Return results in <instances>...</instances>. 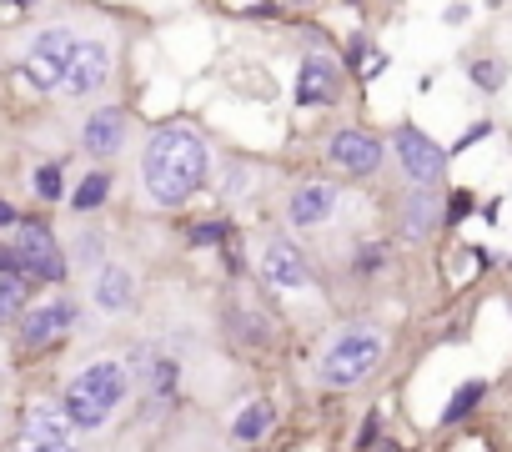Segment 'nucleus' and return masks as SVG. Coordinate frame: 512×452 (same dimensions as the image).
I'll return each instance as SVG.
<instances>
[{
  "mask_svg": "<svg viewBox=\"0 0 512 452\" xmlns=\"http://www.w3.org/2000/svg\"><path fill=\"white\" fill-rule=\"evenodd\" d=\"M221 327H226V337H231L236 347H246V352H262V347L277 342V327L267 322V312H256L251 302H226V307H221Z\"/></svg>",
  "mask_w": 512,
  "mask_h": 452,
  "instance_id": "nucleus-16",
  "label": "nucleus"
},
{
  "mask_svg": "<svg viewBox=\"0 0 512 452\" xmlns=\"http://www.w3.org/2000/svg\"><path fill=\"white\" fill-rule=\"evenodd\" d=\"M211 176V146L191 126H161L141 146V186L156 206H186Z\"/></svg>",
  "mask_w": 512,
  "mask_h": 452,
  "instance_id": "nucleus-1",
  "label": "nucleus"
},
{
  "mask_svg": "<svg viewBox=\"0 0 512 452\" xmlns=\"http://www.w3.org/2000/svg\"><path fill=\"white\" fill-rule=\"evenodd\" d=\"M342 206V191L332 181H302L292 196H287V221L297 226V232H317V226H327Z\"/></svg>",
  "mask_w": 512,
  "mask_h": 452,
  "instance_id": "nucleus-12",
  "label": "nucleus"
},
{
  "mask_svg": "<svg viewBox=\"0 0 512 452\" xmlns=\"http://www.w3.org/2000/svg\"><path fill=\"white\" fill-rule=\"evenodd\" d=\"M111 71H116V51H111V41H101V36H81V46H76V61H71V71H66L61 96H66V101H86V96L106 91Z\"/></svg>",
  "mask_w": 512,
  "mask_h": 452,
  "instance_id": "nucleus-10",
  "label": "nucleus"
},
{
  "mask_svg": "<svg viewBox=\"0 0 512 452\" xmlns=\"http://www.w3.org/2000/svg\"><path fill=\"white\" fill-rule=\"evenodd\" d=\"M377 427H382V412H367V427H362V437H357V452H367V447L377 442Z\"/></svg>",
  "mask_w": 512,
  "mask_h": 452,
  "instance_id": "nucleus-32",
  "label": "nucleus"
},
{
  "mask_svg": "<svg viewBox=\"0 0 512 452\" xmlns=\"http://www.w3.org/2000/svg\"><path fill=\"white\" fill-rule=\"evenodd\" d=\"M131 367H141V377H146V392L166 407V402H176V387H181V362L171 357V352H151V347H141V352H131Z\"/></svg>",
  "mask_w": 512,
  "mask_h": 452,
  "instance_id": "nucleus-18",
  "label": "nucleus"
},
{
  "mask_svg": "<svg viewBox=\"0 0 512 452\" xmlns=\"http://www.w3.org/2000/svg\"><path fill=\"white\" fill-rule=\"evenodd\" d=\"M256 272H262V282H267V287H277V292H307V287L317 282V272H312L307 252H302L292 237H277V232L262 242Z\"/></svg>",
  "mask_w": 512,
  "mask_h": 452,
  "instance_id": "nucleus-9",
  "label": "nucleus"
},
{
  "mask_svg": "<svg viewBox=\"0 0 512 452\" xmlns=\"http://www.w3.org/2000/svg\"><path fill=\"white\" fill-rule=\"evenodd\" d=\"M76 267H106V237L91 232V226H81V237H76Z\"/></svg>",
  "mask_w": 512,
  "mask_h": 452,
  "instance_id": "nucleus-25",
  "label": "nucleus"
},
{
  "mask_svg": "<svg viewBox=\"0 0 512 452\" xmlns=\"http://www.w3.org/2000/svg\"><path fill=\"white\" fill-rule=\"evenodd\" d=\"M392 151H397V166H402V176L412 186H437L447 176V161H452V151L437 146L432 136H422L417 126H397L392 131Z\"/></svg>",
  "mask_w": 512,
  "mask_h": 452,
  "instance_id": "nucleus-8",
  "label": "nucleus"
},
{
  "mask_svg": "<svg viewBox=\"0 0 512 452\" xmlns=\"http://www.w3.org/2000/svg\"><path fill=\"white\" fill-rule=\"evenodd\" d=\"M106 196H111V171H86V181L71 191V211H101L106 206Z\"/></svg>",
  "mask_w": 512,
  "mask_h": 452,
  "instance_id": "nucleus-22",
  "label": "nucleus"
},
{
  "mask_svg": "<svg viewBox=\"0 0 512 452\" xmlns=\"http://www.w3.org/2000/svg\"><path fill=\"white\" fill-rule=\"evenodd\" d=\"M487 136H492V121H477V126H467V131H462V141H457L452 151H467L472 141H487Z\"/></svg>",
  "mask_w": 512,
  "mask_h": 452,
  "instance_id": "nucleus-31",
  "label": "nucleus"
},
{
  "mask_svg": "<svg viewBox=\"0 0 512 452\" xmlns=\"http://www.w3.org/2000/svg\"><path fill=\"white\" fill-rule=\"evenodd\" d=\"M236 232H231V221H201L191 226V247H231Z\"/></svg>",
  "mask_w": 512,
  "mask_h": 452,
  "instance_id": "nucleus-26",
  "label": "nucleus"
},
{
  "mask_svg": "<svg viewBox=\"0 0 512 452\" xmlns=\"http://www.w3.org/2000/svg\"><path fill=\"white\" fill-rule=\"evenodd\" d=\"M382 357H387V332L372 322H352V327L332 332V342L317 362V382L327 392H352L382 367Z\"/></svg>",
  "mask_w": 512,
  "mask_h": 452,
  "instance_id": "nucleus-3",
  "label": "nucleus"
},
{
  "mask_svg": "<svg viewBox=\"0 0 512 452\" xmlns=\"http://www.w3.org/2000/svg\"><path fill=\"white\" fill-rule=\"evenodd\" d=\"M472 206H477V201H472V191H452V196H447V221H452V226H457V221H467V216H472Z\"/></svg>",
  "mask_w": 512,
  "mask_h": 452,
  "instance_id": "nucleus-30",
  "label": "nucleus"
},
{
  "mask_svg": "<svg viewBox=\"0 0 512 452\" xmlns=\"http://www.w3.org/2000/svg\"><path fill=\"white\" fill-rule=\"evenodd\" d=\"M121 146H126V111L121 106L91 111L86 126H81V151L96 156V161H111V156H121Z\"/></svg>",
  "mask_w": 512,
  "mask_h": 452,
  "instance_id": "nucleus-15",
  "label": "nucleus"
},
{
  "mask_svg": "<svg viewBox=\"0 0 512 452\" xmlns=\"http://www.w3.org/2000/svg\"><path fill=\"white\" fill-rule=\"evenodd\" d=\"M327 156H332V166L347 171V176H377L387 146H382L367 126H337L332 141H327Z\"/></svg>",
  "mask_w": 512,
  "mask_h": 452,
  "instance_id": "nucleus-11",
  "label": "nucleus"
},
{
  "mask_svg": "<svg viewBox=\"0 0 512 452\" xmlns=\"http://www.w3.org/2000/svg\"><path fill=\"white\" fill-rule=\"evenodd\" d=\"M272 422H277V407H272V402H246V407L231 417V437H236V442H262V437L272 432Z\"/></svg>",
  "mask_w": 512,
  "mask_h": 452,
  "instance_id": "nucleus-19",
  "label": "nucleus"
},
{
  "mask_svg": "<svg viewBox=\"0 0 512 452\" xmlns=\"http://www.w3.org/2000/svg\"><path fill=\"white\" fill-rule=\"evenodd\" d=\"M467 76H472L482 91H502V81H507V66H502V61H472V66H467Z\"/></svg>",
  "mask_w": 512,
  "mask_h": 452,
  "instance_id": "nucleus-28",
  "label": "nucleus"
},
{
  "mask_svg": "<svg viewBox=\"0 0 512 452\" xmlns=\"http://www.w3.org/2000/svg\"><path fill=\"white\" fill-rule=\"evenodd\" d=\"M76 322H81V307L71 297H51V302L31 307L16 322V347L21 352H46V347L66 342V332H76Z\"/></svg>",
  "mask_w": 512,
  "mask_h": 452,
  "instance_id": "nucleus-7",
  "label": "nucleus"
},
{
  "mask_svg": "<svg viewBox=\"0 0 512 452\" xmlns=\"http://www.w3.org/2000/svg\"><path fill=\"white\" fill-rule=\"evenodd\" d=\"M0 277H31V272H26V257H21L16 242H0Z\"/></svg>",
  "mask_w": 512,
  "mask_h": 452,
  "instance_id": "nucleus-29",
  "label": "nucleus"
},
{
  "mask_svg": "<svg viewBox=\"0 0 512 452\" xmlns=\"http://www.w3.org/2000/svg\"><path fill=\"white\" fill-rule=\"evenodd\" d=\"M387 262H392V247L387 242L352 247V277H377V272H387Z\"/></svg>",
  "mask_w": 512,
  "mask_h": 452,
  "instance_id": "nucleus-23",
  "label": "nucleus"
},
{
  "mask_svg": "<svg viewBox=\"0 0 512 452\" xmlns=\"http://www.w3.org/2000/svg\"><path fill=\"white\" fill-rule=\"evenodd\" d=\"M347 6H357V0H347Z\"/></svg>",
  "mask_w": 512,
  "mask_h": 452,
  "instance_id": "nucleus-36",
  "label": "nucleus"
},
{
  "mask_svg": "<svg viewBox=\"0 0 512 452\" xmlns=\"http://www.w3.org/2000/svg\"><path fill=\"white\" fill-rule=\"evenodd\" d=\"M0 226H11V232H16V226H21V211L6 201V196H0Z\"/></svg>",
  "mask_w": 512,
  "mask_h": 452,
  "instance_id": "nucleus-33",
  "label": "nucleus"
},
{
  "mask_svg": "<svg viewBox=\"0 0 512 452\" xmlns=\"http://www.w3.org/2000/svg\"><path fill=\"white\" fill-rule=\"evenodd\" d=\"M31 186H36L41 201H61V196H66V166H61V161L36 166V171H31Z\"/></svg>",
  "mask_w": 512,
  "mask_h": 452,
  "instance_id": "nucleus-24",
  "label": "nucleus"
},
{
  "mask_svg": "<svg viewBox=\"0 0 512 452\" xmlns=\"http://www.w3.org/2000/svg\"><path fill=\"white\" fill-rule=\"evenodd\" d=\"M507 302H512V297H507Z\"/></svg>",
  "mask_w": 512,
  "mask_h": 452,
  "instance_id": "nucleus-37",
  "label": "nucleus"
},
{
  "mask_svg": "<svg viewBox=\"0 0 512 452\" xmlns=\"http://www.w3.org/2000/svg\"><path fill=\"white\" fill-rule=\"evenodd\" d=\"M297 101L302 106H337L342 101V71L332 56L312 51L302 56V71H297Z\"/></svg>",
  "mask_w": 512,
  "mask_h": 452,
  "instance_id": "nucleus-14",
  "label": "nucleus"
},
{
  "mask_svg": "<svg viewBox=\"0 0 512 452\" xmlns=\"http://www.w3.org/2000/svg\"><path fill=\"white\" fill-rule=\"evenodd\" d=\"M482 397H487V382L482 377H467L452 397H447V407H442V427H457V422H467L477 407H482Z\"/></svg>",
  "mask_w": 512,
  "mask_h": 452,
  "instance_id": "nucleus-20",
  "label": "nucleus"
},
{
  "mask_svg": "<svg viewBox=\"0 0 512 452\" xmlns=\"http://www.w3.org/2000/svg\"><path fill=\"white\" fill-rule=\"evenodd\" d=\"M16 6H36V0H16Z\"/></svg>",
  "mask_w": 512,
  "mask_h": 452,
  "instance_id": "nucleus-35",
  "label": "nucleus"
},
{
  "mask_svg": "<svg viewBox=\"0 0 512 452\" xmlns=\"http://www.w3.org/2000/svg\"><path fill=\"white\" fill-rule=\"evenodd\" d=\"M76 46H81V31H71V26H41V31L26 36V46H21V76H26L36 91L61 96L66 71H71V61H76Z\"/></svg>",
  "mask_w": 512,
  "mask_h": 452,
  "instance_id": "nucleus-4",
  "label": "nucleus"
},
{
  "mask_svg": "<svg viewBox=\"0 0 512 452\" xmlns=\"http://www.w3.org/2000/svg\"><path fill=\"white\" fill-rule=\"evenodd\" d=\"M377 452H407V447H402V442H392V437H387V442H377Z\"/></svg>",
  "mask_w": 512,
  "mask_h": 452,
  "instance_id": "nucleus-34",
  "label": "nucleus"
},
{
  "mask_svg": "<svg viewBox=\"0 0 512 452\" xmlns=\"http://www.w3.org/2000/svg\"><path fill=\"white\" fill-rule=\"evenodd\" d=\"M91 302H96L106 317H126V312L136 307V277H131V267L106 262V267L96 272V282H91Z\"/></svg>",
  "mask_w": 512,
  "mask_h": 452,
  "instance_id": "nucleus-17",
  "label": "nucleus"
},
{
  "mask_svg": "<svg viewBox=\"0 0 512 452\" xmlns=\"http://www.w3.org/2000/svg\"><path fill=\"white\" fill-rule=\"evenodd\" d=\"M16 247H21V257H26L31 282H46V287H61V282H66V272H71L66 247L56 242V232H51L41 216H21V226H16Z\"/></svg>",
  "mask_w": 512,
  "mask_h": 452,
  "instance_id": "nucleus-5",
  "label": "nucleus"
},
{
  "mask_svg": "<svg viewBox=\"0 0 512 452\" xmlns=\"http://www.w3.org/2000/svg\"><path fill=\"white\" fill-rule=\"evenodd\" d=\"M131 382H136L131 362H121V357H96V362H86V367L66 382L61 412L71 417L76 432H101V427L126 407Z\"/></svg>",
  "mask_w": 512,
  "mask_h": 452,
  "instance_id": "nucleus-2",
  "label": "nucleus"
},
{
  "mask_svg": "<svg viewBox=\"0 0 512 452\" xmlns=\"http://www.w3.org/2000/svg\"><path fill=\"white\" fill-rule=\"evenodd\" d=\"M347 66H352V71H357V66H367V76H377V71L387 66V56H377L367 36H352V41H347Z\"/></svg>",
  "mask_w": 512,
  "mask_h": 452,
  "instance_id": "nucleus-27",
  "label": "nucleus"
},
{
  "mask_svg": "<svg viewBox=\"0 0 512 452\" xmlns=\"http://www.w3.org/2000/svg\"><path fill=\"white\" fill-rule=\"evenodd\" d=\"M31 287H36L31 277H0V327L31 312Z\"/></svg>",
  "mask_w": 512,
  "mask_h": 452,
  "instance_id": "nucleus-21",
  "label": "nucleus"
},
{
  "mask_svg": "<svg viewBox=\"0 0 512 452\" xmlns=\"http://www.w3.org/2000/svg\"><path fill=\"white\" fill-rule=\"evenodd\" d=\"M437 221H447V201L437 196V186H407L397 206V232L407 242H427L437 232Z\"/></svg>",
  "mask_w": 512,
  "mask_h": 452,
  "instance_id": "nucleus-13",
  "label": "nucleus"
},
{
  "mask_svg": "<svg viewBox=\"0 0 512 452\" xmlns=\"http://www.w3.org/2000/svg\"><path fill=\"white\" fill-rule=\"evenodd\" d=\"M16 452H81V447L71 417L56 402H31L16 427Z\"/></svg>",
  "mask_w": 512,
  "mask_h": 452,
  "instance_id": "nucleus-6",
  "label": "nucleus"
}]
</instances>
